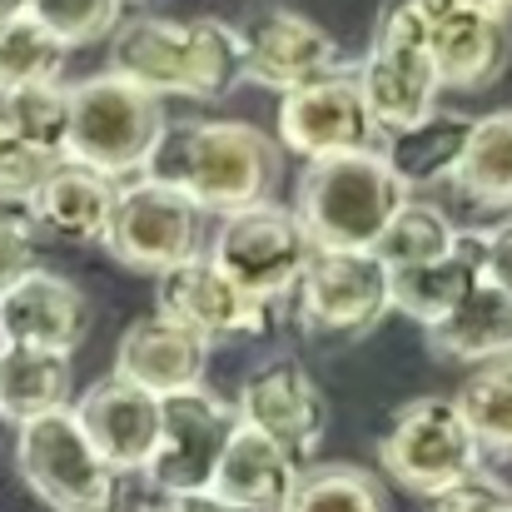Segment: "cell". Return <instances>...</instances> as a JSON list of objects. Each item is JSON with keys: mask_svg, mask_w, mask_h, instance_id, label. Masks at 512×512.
<instances>
[{"mask_svg": "<svg viewBox=\"0 0 512 512\" xmlns=\"http://www.w3.org/2000/svg\"><path fill=\"white\" fill-rule=\"evenodd\" d=\"M289 299L309 339L358 343L393 314V274L368 249H314Z\"/></svg>", "mask_w": 512, "mask_h": 512, "instance_id": "cell-7", "label": "cell"}, {"mask_svg": "<svg viewBox=\"0 0 512 512\" xmlns=\"http://www.w3.org/2000/svg\"><path fill=\"white\" fill-rule=\"evenodd\" d=\"M65 60L70 50L40 30L30 15L0 25V90H15V85H60L65 80Z\"/></svg>", "mask_w": 512, "mask_h": 512, "instance_id": "cell-31", "label": "cell"}, {"mask_svg": "<svg viewBox=\"0 0 512 512\" xmlns=\"http://www.w3.org/2000/svg\"><path fill=\"white\" fill-rule=\"evenodd\" d=\"M284 512H388L383 483L353 463H319L299 473Z\"/></svg>", "mask_w": 512, "mask_h": 512, "instance_id": "cell-30", "label": "cell"}, {"mask_svg": "<svg viewBox=\"0 0 512 512\" xmlns=\"http://www.w3.org/2000/svg\"><path fill=\"white\" fill-rule=\"evenodd\" d=\"M65 155H45L25 140L0 135V204H30L35 189L45 184V174L55 170Z\"/></svg>", "mask_w": 512, "mask_h": 512, "instance_id": "cell-33", "label": "cell"}, {"mask_svg": "<svg viewBox=\"0 0 512 512\" xmlns=\"http://www.w3.org/2000/svg\"><path fill=\"white\" fill-rule=\"evenodd\" d=\"M512 503V488L498 478V473H488V468H478V473H468L463 483H453V488H443L438 498H428V512H503Z\"/></svg>", "mask_w": 512, "mask_h": 512, "instance_id": "cell-35", "label": "cell"}, {"mask_svg": "<svg viewBox=\"0 0 512 512\" xmlns=\"http://www.w3.org/2000/svg\"><path fill=\"white\" fill-rule=\"evenodd\" d=\"M65 95H70L65 160L90 165L115 184L140 179L150 170V160H155V150L170 130L165 100L145 95L140 85H130L110 70L65 85Z\"/></svg>", "mask_w": 512, "mask_h": 512, "instance_id": "cell-3", "label": "cell"}, {"mask_svg": "<svg viewBox=\"0 0 512 512\" xmlns=\"http://www.w3.org/2000/svg\"><path fill=\"white\" fill-rule=\"evenodd\" d=\"M234 418L279 443L294 463L314 458L329 438V398L299 358H274L254 368L234 398Z\"/></svg>", "mask_w": 512, "mask_h": 512, "instance_id": "cell-14", "label": "cell"}, {"mask_svg": "<svg viewBox=\"0 0 512 512\" xmlns=\"http://www.w3.org/2000/svg\"><path fill=\"white\" fill-rule=\"evenodd\" d=\"M75 403V368L70 353L50 348H0V413L10 423L55 413Z\"/></svg>", "mask_w": 512, "mask_h": 512, "instance_id": "cell-25", "label": "cell"}, {"mask_svg": "<svg viewBox=\"0 0 512 512\" xmlns=\"http://www.w3.org/2000/svg\"><path fill=\"white\" fill-rule=\"evenodd\" d=\"M453 234H458V224L448 219V209H443V204L408 194V199L393 209V219L383 224V234H378L373 254L383 259V269H388V274H403V269H418V264H428V259L448 254Z\"/></svg>", "mask_w": 512, "mask_h": 512, "instance_id": "cell-28", "label": "cell"}, {"mask_svg": "<svg viewBox=\"0 0 512 512\" xmlns=\"http://www.w3.org/2000/svg\"><path fill=\"white\" fill-rule=\"evenodd\" d=\"M418 5H423V50L443 90L478 95L503 80V70L512 65L508 15L478 10L468 0H418Z\"/></svg>", "mask_w": 512, "mask_h": 512, "instance_id": "cell-13", "label": "cell"}, {"mask_svg": "<svg viewBox=\"0 0 512 512\" xmlns=\"http://www.w3.org/2000/svg\"><path fill=\"white\" fill-rule=\"evenodd\" d=\"M503 512H512V503H508V508H503Z\"/></svg>", "mask_w": 512, "mask_h": 512, "instance_id": "cell-41", "label": "cell"}, {"mask_svg": "<svg viewBox=\"0 0 512 512\" xmlns=\"http://www.w3.org/2000/svg\"><path fill=\"white\" fill-rule=\"evenodd\" d=\"M90 334V299L55 269H30L0 294V348L75 353Z\"/></svg>", "mask_w": 512, "mask_h": 512, "instance_id": "cell-17", "label": "cell"}, {"mask_svg": "<svg viewBox=\"0 0 512 512\" xmlns=\"http://www.w3.org/2000/svg\"><path fill=\"white\" fill-rule=\"evenodd\" d=\"M115 194H120L115 179H105L90 165L60 160L25 209H30L35 229L60 244H100L110 229V214H115Z\"/></svg>", "mask_w": 512, "mask_h": 512, "instance_id": "cell-20", "label": "cell"}, {"mask_svg": "<svg viewBox=\"0 0 512 512\" xmlns=\"http://www.w3.org/2000/svg\"><path fill=\"white\" fill-rule=\"evenodd\" d=\"M478 284H483V229H458L448 254L393 274V309L428 329Z\"/></svg>", "mask_w": 512, "mask_h": 512, "instance_id": "cell-22", "label": "cell"}, {"mask_svg": "<svg viewBox=\"0 0 512 512\" xmlns=\"http://www.w3.org/2000/svg\"><path fill=\"white\" fill-rule=\"evenodd\" d=\"M204 368H209V343L170 324L165 314H145L120 334L110 373L145 388L150 398H170L184 388H204Z\"/></svg>", "mask_w": 512, "mask_h": 512, "instance_id": "cell-19", "label": "cell"}, {"mask_svg": "<svg viewBox=\"0 0 512 512\" xmlns=\"http://www.w3.org/2000/svg\"><path fill=\"white\" fill-rule=\"evenodd\" d=\"M199 234H204V214L170 184L140 174L125 179L115 194V214L105 229V249L110 259H120L135 274H165L174 264L199 254Z\"/></svg>", "mask_w": 512, "mask_h": 512, "instance_id": "cell-10", "label": "cell"}, {"mask_svg": "<svg viewBox=\"0 0 512 512\" xmlns=\"http://www.w3.org/2000/svg\"><path fill=\"white\" fill-rule=\"evenodd\" d=\"M299 473L304 468L279 443H269L264 433L239 423L229 448H224V458H219V468H214L209 493L234 512H284Z\"/></svg>", "mask_w": 512, "mask_h": 512, "instance_id": "cell-21", "label": "cell"}, {"mask_svg": "<svg viewBox=\"0 0 512 512\" xmlns=\"http://www.w3.org/2000/svg\"><path fill=\"white\" fill-rule=\"evenodd\" d=\"M453 184L478 209H493V214L512 209V110L473 115V135L453 170Z\"/></svg>", "mask_w": 512, "mask_h": 512, "instance_id": "cell-26", "label": "cell"}, {"mask_svg": "<svg viewBox=\"0 0 512 512\" xmlns=\"http://www.w3.org/2000/svg\"><path fill=\"white\" fill-rule=\"evenodd\" d=\"M40 269V229L25 204H0V294Z\"/></svg>", "mask_w": 512, "mask_h": 512, "instance_id": "cell-34", "label": "cell"}, {"mask_svg": "<svg viewBox=\"0 0 512 512\" xmlns=\"http://www.w3.org/2000/svg\"><path fill=\"white\" fill-rule=\"evenodd\" d=\"M40 30H50L65 50L100 45L125 20V0H30L25 10Z\"/></svg>", "mask_w": 512, "mask_h": 512, "instance_id": "cell-32", "label": "cell"}, {"mask_svg": "<svg viewBox=\"0 0 512 512\" xmlns=\"http://www.w3.org/2000/svg\"><path fill=\"white\" fill-rule=\"evenodd\" d=\"M30 10V0H0V25H10V20H20Z\"/></svg>", "mask_w": 512, "mask_h": 512, "instance_id": "cell-38", "label": "cell"}, {"mask_svg": "<svg viewBox=\"0 0 512 512\" xmlns=\"http://www.w3.org/2000/svg\"><path fill=\"white\" fill-rule=\"evenodd\" d=\"M15 473L50 512H115L120 473L90 448L70 408L15 423Z\"/></svg>", "mask_w": 512, "mask_h": 512, "instance_id": "cell-5", "label": "cell"}, {"mask_svg": "<svg viewBox=\"0 0 512 512\" xmlns=\"http://www.w3.org/2000/svg\"><path fill=\"white\" fill-rule=\"evenodd\" d=\"M274 145L309 160H334V155H358L378 150V125L358 95L353 70H339L319 85H304L294 95H279V125Z\"/></svg>", "mask_w": 512, "mask_h": 512, "instance_id": "cell-15", "label": "cell"}, {"mask_svg": "<svg viewBox=\"0 0 512 512\" xmlns=\"http://www.w3.org/2000/svg\"><path fill=\"white\" fill-rule=\"evenodd\" d=\"M70 413H75L80 433L90 438V448L115 473H145L155 438H160V398H150L145 388L110 373V378L90 383L70 403Z\"/></svg>", "mask_w": 512, "mask_h": 512, "instance_id": "cell-18", "label": "cell"}, {"mask_svg": "<svg viewBox=\"0 0 512 512\" xmlns=\"http://www.w3.org/2000/svg\"><path fill=\"white\" fill-rule=\"evenodd\" d=\"M468 135H473V115H463V110H433L418 125L383 135V150L378 155H383L388 174L413 194V189H428V184L453 179L463 150H468Z\"/></svg>", "mask_w": 512, "mask_h": 512, "instance_id": "cell-24", "label": "cell"}, {"mask_svg": "<svg viewBox=\"0 0 512 512\" xmlns=\"http://www.w3.org/2000/svg\"><path fill=\"white\" fill-rule=\"evenodd\" d=\"M309 254H314V244H309L304 224L294 219V209L274 204V199H259L249 209H234V214L214 219L204 259H214L244 294H254L264 304H279V299L294 294Z\"/></svg>", "mask_w": 512, "mask_h": 512, "instance_id": "cell-8", "label": "cell"}, {"mask_svg": "<svg viewBox=\"0 0 512 512\" xmlns=\"http://www.w3.org/2000/svg\"><path fill=\"white\" fill-rule=\"evenodd\" d=\"M453 403H458L478 453L512 463V358L473 368Z\"/></svg>", "mask_w": 512, "mask_h": 512, "instance_id": "cell-27", "label": "cell"}, {"mask_svg": "<svg viewBox=\"0 0 512 512\" xmlns=\"http://www.w3.org/2000/svg\"><path fill=\"white\" fill-rule=\"evenodd\" d=\"M150 179L179 189L204 219L249 209L259 199H274V184L284 179V150L244 120H194V125H170Z\"/></svg>", "mask_w": 512, "mask_h": 512, "instance_id": "cell-2", "label": "cell"}, {"mask_svg": "<svg viewBox=\"0 0 512 512\" xmlns=\"http://www.w3.org/2000/svg\"><path fill=\"white\" fill-rule=\"evenodd\" d=\"M408 189L388 174L378 150L309 160L294 184V219L304 224L314 249H368L378 244L393 209Z\"/></svg>", "mask_w": 512, "mask_h": 512, "instance_id": "cell-4", "label": "cell"}, {"mask_svg": "<svg viewBox=\"0 0 512 512\" xmlns=\"http://www.w3.org/2000/svg\"><path fill=\"white\" fill-rule=\"evenodd\" d=\"M155 314L209 343H254L274 329V304L244 294L214 259L194 254L155 279Z\"/></svg>", "mask_w": 512, "mask_h": 512, "instance_id": "cell-12", "label": "cell"}, {"mask_svg": "<svg viewBox=\"0 0 512 512\" xmlns=\"http://www.w3.org/2000/svg\"><path fill=\"white\" fill-rule=\"evenodd\" d=\"M65 130H70V95L60 85H15L0 90V135L25 140L45 155H65Z\"/></svg>", "mask_w": 512, "mask_h": 512, "instance_id": "cell-29", "label": "cell"}, {"mask_svg": "<svg viewBox=\"0 0 512 512\" xmlns=\"http://www.w3.org/2000/svg\"><path fill=\"white\" fill-rule=\"evenodd\" d=\"M378 463L403 493L438 498L443 488L478 473L483 453L453 398H413L393 413L388 433L378 438Z\"/></svg>", "mask_w": 512, "mask_h": 512, "instance_id": "cell-9", "label": "cell"}, {"mask_svg": "<svg viewBox=\"0 0 512 512\" xmlns=\"http://www.w3.org/2000/svg\"><path fill=\"white\" fill-rule=\"evenodd\" d=\"M10 438H15V423H10V418H5V413H0V448H5V443H10Z\"/></svg>", "mask_w": 512, "mask_h": 512, "instance_id": "cell-40", "label": "cell"}, {"mask_svg": "<svg viewBox=\"0 0 512 512\" xmlns=\"http://www.w3.org/2000/svg\"><path fill=\"white\" fill-rule=\"evenodd\" d=\"M358 95L378 125V135L408 130L423 115L438 110V70L423 50V5L418 0H388L373 30V45L363 55V65L353 70Z\"/></svg>", "mask_w": 512, "mask_h": 512, "instance_id": "cell-6", "label": "cell"}, {"mask_svg": "<svg viewBox=\"0 0 512 512\" xmlns=\"http://www.w3.org/2000/svg\"><path fill=\"white\" fill-rule=\"evenodd\" d=\"M478 10H493V15H512V0H468Z\"/></svg>", "mask_w": 512, "mask_h": 512, "instance_id": "cell-39", "label": "cell"}, {"mask_svg": "<svg viewBox=\"0 0 512 512\" xmlns=\"http://www.w3.org/2000/svg\"><path fill=\"white\" fill-rule=\"evenodd\" d=\"M239 40H244V80L274 95H294L348 70L339 40L299 10H264L249 30H239Z\"/></svg>", "mask_w": 512, "mask_h": 512, "instance_id": "cell-16", "label": "cell"}, {"mask_svg": "<svg viewBox=\"0 0 512 512\" xmlns=\"http://www.w3.org/2000/svg\"><path fill=\"white\" fill-rule=\"evenodd\" d=\"M428 339H433V353L448 363L483 368V363L512 358V294L483 279L438 324H428Z\"/></svg>", "mask_w": 512, "mask_h": 512, "instance_id": "cell-23", "label": "cell"}, {"mask_svg": "<svg viewBox=\"0 0 512 512\" xmlns=\"http://www.w3.org/2000/svg\"><path fill=\"white\" fill-rule=\"evenodd\" d=\"M110 75L140 85L155 100H224L244 85V40L219 15L165 20L135 15L110 35Z\"/></svg>", "mask_w": 512, "mask_h": 512, "instance_id": "cell-1", "label": "cell"}, {"mask_svg": "<svg viewBox=\"0 0 512 512\" xmlns=\"http://www.w3.org/2000/svg\"><path fill=\"white\" fill-rule=\"evenodd\" d=\"M140 512H234V508H224L214 493H155Z\"/></svg>", "mask_w": 512, "mask_h": 512, "instance_id": "cell-37", "label": "cell"}, {"mask_svg": "<svg viewBox=\"0 0 512 512\" xmlns=\"http://www.w3.org/2000/svg\"><path fill=\"white\" fill-rule=\"evenodd\" d=\"M483 279L512 294V219H498L483 229Z\"/></svg>", "mask_w": 512, "mask_h": 512, "instance_id": "cell-36", "label": "cell"}, {"mask_svg": "<svg viewBox=\"0 0 512 512\" xmlns=\"http://www.w3.org/2000/svg\"><path fill=\"white\" fill-rule=\"evenodd\" d=\"M234 403L209 388H184L160 398V438L145 463V483L155 493H209L214 468L234 438Z\"/></svg>", "mask_w": 512, "mask_h": 512, "instance_id": "cell-11", "label": "cell"}]
</instances>
